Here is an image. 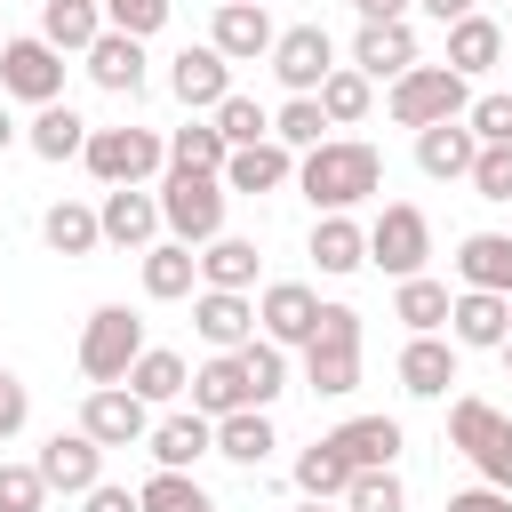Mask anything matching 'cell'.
<instances>
[{
	"label": "cell",
	"mask_w": 512,
	"mask_h": 512,
	"mask_svg": "<svg viewBox=\"0 0 512 512\" xmlns=\"http://www.w3.org/2000/svg\"><path fill=\"white\" fill-rule=\"evenodd\" d=\"M24 416H32V400H24V384L0 368V440H16V432H24Z\"/></svg>",
	"instance_id": "50"
},
{
	"label": "cell",
	"mask_w": 512,
	"mask_h": 512,
	"mask_svg": "<svg viewBox=\"0 0 512 512\" xmlns=\"http://www.w3.org/2000/svg\"><path fill=\"white\" fill-rule=\"evenodd\" d=\"M448 304H456V296H448L440 280H424V272H416V280H400V296H392V320H408L416 336H440V328H448Z\"/></svg>",
	"instance_id": "37"
},
{
	"label": "cell",
	"mask_w": 512,
	"mask_h": 512,
	"mask_svg": "<svg viewBox=\"0 0 512 512\" xmlns=\"http://www.w3.org/2000/svg\"><path fill=\"white\" fill-rule=\"evenodd\" d=\"M280 440H272V416L264 408H240V416H216V456H232V464H264Z\"/></svg>",
	"instance_id": "36"
},
{
	"label": "cell",
	"mask_w": 512,
	"mask_h": 512,
	"mask_svg": "<svg viewBox=\"0 0 512 512\" xmlns=\"http://www.w3.org/2000/svg\"><path fill=\"white\" fill-rule=\"evenodd\" d=\"M472 152H480V136L464 128V120H440V128H416V168L424 176H472Z\"/></svg>",
	"instance_id": "26"
},
{
	"label": "cell",
	"mask_w": 512,
	"mask_h": 512,
	"mask_svg": "<svg viewBox=\"0 0 512 512\" xmlns=\"http://www.w3.org/2000/svg\"><path fill=\"white\" fill-rule=\"evenodd\" d=\"M464 128H472L480 144H512V88H496V96H472V104H464Z\"/></svg>",
	"instance_id": "47"
},
{
	"label": "cell",
	"mask_w": 512,
	"mask_h": 512,
	"mask_svg": "<svg viewBox=\"0 0 512 512\" xmlns=\"http://www.w3.org/2000/svg\"><path fill=\"white\" fill-rule=\"evenodd\" d=\"M160 224H168L184 248H208V240L224 232V176L168 168V184H160Z\"/></svg>",
	"instance_id": "4"
},
{
	"label": "cell",
	"mask_w": 512,
	"mask_h": 512,
	"mask_svg": "<svg viewBox=\"0 0 512 512\" xmlns=\"http://www.w3.org/2000/svg\"><path fill=\"white\" fill-rule=\"evenodd\" d=\"M48 504V480L32 464H0V512H40Z\"/></svg>",
	"instance_id": "49"
},
{
	"label": "cell",
	"mask_w": 512,
	"mask_h": 512,
	"mask_svg": "<svg viewBox=\"0 0 512 512\" xmlns=\"http://www.w3.org/2000/svg\"><path fill=\"white\" fill-rule=\"evenodd\" d=\"M352 8H360V24H408L416 0H352Z\"/></svg>",
	"instance_id": "53"
},
{
	"label": "cell",
	"mask_w": 512,
	"mask_h": 512,
	"mask_svg": "<svg viewBox=\"0 0 512 512\" xmlns=\"http://www.w3.org/2000/svg\"><path fill=\"white\" fill-rule=\"evenodd\" d=\"M136 352H144V320L128 304H96L88 328H80V376L88 384H120L136 368Z\"/></svg>",
	"instance_id": "5"
},
{
	"label": "cell",
	"mask_w": 512,
	"mask_h": 512,
	"mask_svg": "<svg viewBox=\"0 0 512 512\" xmlns=\"http://www.w3.org/2000/svg\"><path fill=\"white\" fill-rule=\"evenodd\" d=\"M8 144H16V120H8V112H0V152H8Z\"/></svg>",
	"instance_id": "55"
},
{
	"label": "cell",
	"mask_w": 512,
	"mask_h": 512,
	"mask_svg": "<svg viewBox=\"0 0 512 512\" xmlns=\"http://www.w3.org/2000/svg\"><path fill=\"white\" fill-rule=\"evenodd\" d=\"M296 512H328V504H296Z\"/></svg>",
	"instance_id": "56"
},
{
	"label": "cell",
	"mask_w": 512,
	"mask_h": 512,
	"mask_svg": "<svg viewBox=\"0 0 512 512\" xmlns=\"http://www.w3.org/2000/svg\"><path fill=\"white\" fill-rule=\"evenodd\" d=\"M136 512H216V504H208V488L192 472H152L136 488Z\"/></svg>",
	"instance_id": "41"
},
{
	"label": "cell",
	"mask_w": 512,
	"mask_h": 512,
	"mask_svg": "<svg viewBox=\"0 0 512 512\" xmlns=\"http://www.w3.org/2000/svg\"><path fill=\"white\" fill-rule=\"evenodd\" d=\"M0 88L24 104H64V56L48 40H8L0 48Z\"/></svg>",
	"instance_id": "10"
},
{
	"label": "cell",
	"mask_w": 512,
	"mask_h": 512,
	"mask_svg": "<svg viewBox=\"0 0 512 512\" xmlns=\"http://www.w3.org/2000/svg\"><path fill=\"white\" fill-rule=\"evenodd\" d=\"M184 392H192V416H208V424H216V416H240V408H248V368H240V352L200 360Z\"/></svg>",
	"instance_id": "18"
},
{
	"label": "cell",
	"mask_w": 512,
	"mask_h": 512,
	"mask_svg": "<svg viewBox=\"0 0 512 512\" xmlns=\"http://www.w3.org/2000/svg\"><path fill=\"white\" fill-rule=\"evenodd\" d=\"M80 160H88V176L112 192V184H144V176L168 160V144H160L152 128H88Z\"/></svg>",
	"instance_id": "7"
},
{
	"label": "cell",
	"mask_w": 512,
	"mask_h": 512,
	"mask_svg": "<svg viewBox=\"0 0 512 512\" xmlns=\"http://www.w3.org/2000/svg\"><path fill=\"white\" fill-rule=\"evenodd\" d=\"M400 384H408L416 400H440V392L456 384V344H440V336H408V352H400Z\"/></svg>",
	"instance_id": "29"
},
{
	"label": "cell",
	"mask_w": 512,
	"mask_h": 512,
	"mask_svg": "<svg viewBox=\"0 0 512 512\" xmlns=\"http://www.w3.org/2000/svg\"><path fill=\"white\" fill-rule=\"evenodd\" d=\"M456 280L464 288H488V296H512V232H464Z\"/></svg>",
	"instance_id": "23"
},
{
	"label": "cell",
	"mask_w": 512,
	"mask_h": 512,
	"mask_svg": "<svg viewBox=\"0 0 512 512\" xmlns=\"http://www.w3.org/2000/svg\"><path fill=\"white\" fill-rule=\"evenodd\" d=\"M496 64H504V32H496L488 16L448 24V72H456V80H480V72H496Z\"/></svg>",
	"instance_id": "27"
},
{
	"label": "cell",
	"mask_w": 512,
	"mask_h": 512,
	"mask_svg": "<svg viewBox=\"0 0 512 512\" xmlns=\"http://www.w3.org/2000/svg\"><path fill=\"white\" fill-rule=\"evenodd\" d=\"M120 384H128V392H136V400L152 408V400H176V392L192 384V368H184L176 352H160V344H144V352H136V368H128Z\"/></svg>",
	"instance_id": "35"
},
{
	"label": "cell",
	"mask_w": 512,
	"mask_h": 512,
	"mask_svg": "<svg viewBox=\"0 0 512 512\" xmlns=\"http://www.w3.org/2000/svg\"><path fill=\"white\" fill-rule=\"evenodd\" d=\"M312 104L328 112V128H352V120H368V104H376V96H368V80H360L352 64H336V72L320 80V96H312Z\"/></svg>",
	"instance_id": "40"
},
{
	"label": "cell",
	"mask_w": 512,
	"mask_h": 512,
	"mask_svg": "<svg viewBox=\"0 0 512 512\" xmlns=\"http://www.w3.org/2000/svg\"><path fill=\"white\" fill-rule=\"evenodd\" d=\"M240 368H248V408H272L280 392H288V360H280V344H240Z\"/></svg>",
	"instance_id": "42"
},
{
	"label": "cell",
	"mask_w": 512,
	"mask_h": 512,
	"mask_svg": "<svg viewBox=\"0 0 512 512\" xmlns=\"http://www.w3.org/2000/svg\"><path fill=\"white\" fill-rule=\"evenodd\" d=\"M344 512H408V488H400V472H352V488H344Z\"/></svg>",
	"instance_id": "45"
},
{
	"label": "cell",
	"mask_w": 512,
	"mask_h": 512,
	"mask_svg": "<svg viewBox=\"0 0 512 512\" xmlns=\"http://www.w3.org/2000/svg\"><path fill=\"white\" fill-rule=\"evenodd\" d=\"M328 448H336L352 472H392V456H400V424H392V416H352V424L328 432Z\"/></svg>",
	"instance_id": "21"
},
{
	"label": "cell",
	"mask_w": 512,
	"mask_h": 512,
	"mask_svg": "<svg viewBox=\"0 0 512 512\" xmlns=\"http://www.w3.org/2000/svg\"><path fill=\"white\" fill-rule=\"evenodd\" d=\"M224 160H232V144L216 136V120H184V128L168 136V168H192V176H224Z\"/></svg>",
	"instance_id": "33"
},
{
	"label": "cell",
	"mask_w": 512,
	"mask_h": 512,
	"mask_svg": "<svg viewBox=\"0 0 512 512\" xmlns=\"http://www.w3.org/2000/svg\"><path fill=\"white\" fill-rule=\"evenodd\" d=\"M96 232H104L112 248H152V232H160V200H152L144 184H112L104 208H96Z\"/></svg>",
	"instance_id": "15"
},
{
	"label": "cell",
	"mask_w": 512,
	"mask_h": 512,
	"mask_svg": "<svg viewBox=\"0 0 512 512\" xmlns=\"http://www.w3.org/2000/svg\"><path fill=\"white\" fill-rule=\"evenodd\" d=\"M144 448L160 456V472H192L200 456H216V424H208V416H160V424L144 432Z\"/></svg>",
	"instance_id": "22"
},
{
	"label": "cell",
	"mask_w": 512,
	"mask_h": 512,
	"mask_svg": "<svg viewBox=\"0 0 512 512\" xmlns=\"http://www.w3.org/2000/svg\"><path fill=\"white\" fill-rule=\"evenodd\" d=\"M472 192L512 208V144H480V152H472Z\"/></svg>",
	"instance_id": "48"
},
{
	"label": "cell",
	"mask_w": 512,
	"mask_h": 512,
	"mask_svg": "<svg viewBox=\"0 0 512 512\" xmlns=\"http://www.w3.org/2000/svg\"><path fill=\"white\" fill-rule=\"evenodd\" d=\"M104 8V32H128V40H152L168 24V0H96Z\"/></svg>",
	"instance_id": "46"
},
{
	"label": "cell",
	"mask_w": 512,
	"mask_h": 512,
	"mask_svg": "<svg viewBox=\"0 0 512 512\" xmlns=\"http://www.w3.org/2000/svg\"><path fill=\"white\" fill-rule=\"evenodd\" d=\"M416 8H424L432 24H464V16H472V0H416Z\"/></svg>",
	"instance_id": "54"
},
{
	"label": "cell",
	"mask_w": 512,
	"mask_h": 512,
	"mask_svg": "<svg viewBox=\"0 0 512 512\" xmlns=\"http://www.w3.org/2000/svg\"><path fill=\"white\" fill-rule=\"evenodd\" d=\"M288 176H296V160H288V144H272V136H264V144H240V152L224 160V192H248V200H256V192H280Z\"/></svg>",
	"instance_id": "24"
},
{
	"label": "cell",
	"mask_w": 512,
	"mask_h": 512,
	"mask_svg": "<svg viewBox=\"0 0 512 512\" xmlns=\"http://www.w3.org/2000/svg\"><path fill=\"white\" fill-rule=\"evenodd\" d=\"M208 120H216V136H224L232 152H240V144H264V136H272V112H264L256 96H224V104H216Z\"/></svg>",
	"instance_id": "43"
},
{
	"label": "cell",
	"mask_w": 512,
	"mask_h": 512,
	"mask_svg": "<svg viewBox=\"0 0 512 512\" xmlns=\"http://www.w3.org/2000/svg\"><path fill=\"white\" fill-rule=\"evenodd\" d=\"M296 488H304V504H328V496H344V488H352V464H344L328 440H312V448L296 456Z\"/></svg>",
	"instance_id": "39"
},
{
	"label": "cell",
	"mask_w": 512,
	"mask_h": 512,
	"mask_svg": "<svg viewBox=\"0 0 512 512\" xmlns=\"http://www.w3.org/2000/svg\"><path fill=\"white\" fill-rule=\"evenodd\" d=\"M200 280H208V288H232V296H248V280H256V240H232V232H216V240L200 248Z\"/></svg>",
	"instance_id": "34"
},
{
	"label": "cell",
	"mask_w": 512,
	"mask_h": 512,
	"mask_svg": "<svg viewBox=\"0 0 512 512\" xmlns=\"http://www.w3.org/2000/svg\"><path fill=\"white\" fill-rule=\"evenodd\" d=\"M424 256H432V224H424V208L384 200V216L368 224V264H384L392 280H416V272H424Z\"/></svg>",
	"instance_id": "8"
},
{
	"label": "cell",
	"mask_w": 512,
	"mask_h": 512,
	"mask_svg": "<svg viewBox=\"0 0 512 512\" xmlns=\"http://www.w3.org/2000/svg\"><path fill=\"white\" fill-rule=\"evenodd\" d=\"M352 72H360V80H400V72H416V32H408V24H360Z\"/></svg>",
	"instance_id": "19"
},
{
	"label": "cell",
	"mask_w": 512,
	"mask_h": 512,
	"mask_svg": "<svg viewBox=\"0 0 512 512\" xmlns=\"http://www.w3.org/2000/svg\"><path fill=\"white\" fill-rule=\"evenodd\" d=\"M40 240H48L56 256H88L104 232H96V208H80V200H56V208L40 216Z\"/></svg>",
	"instance_id": "38"
},
{
	"label": "cell",
	"mask_w": 512,
	"mask_h": 512,
	"mask_svg": "<svg viewBox=\"0 0 512 512\" xmlns=\"http://www.w3.org/2000/svg\"><path fill=\"white\" fill-rule=\"evenodd\" d=\"M40 480H48V496L64 488V496H88L96 480H104V448L88 440V432H56L48 448H40V464H32Z\"/></svg>",
	"instance_id": "14"
},
{
	"label": "cell",
	"mask_w": 512,
	"mask_h": 512,
	"mask_svg": "<svg viewBox=\"0 0 512 512\" xmlns=\"http://www.w3.org/2000/svg\"><path fill=\"white\" fill-rule=\"evenodd\" d=\"M80 512H136V488H112V480H96V488L80 496Z\"/></svg>",
	"instance_id": "51"
},
{
	"label": "cell",
	"mask_w": 512,
	"mask_h": 512,
	"mask_svg": "<svg viewBox=\"0 0 512 512\" xmlns=\"http://www.w3.org/2000/svg\"><path fill=\"white\" fill-rule=\"evenodd\" d=\"M504 360H512V336H504Z\"/></svg>",
	"instance_id": "57"
},
{
	"label": "cell",
	"mask_w": 512,
	"mask_h": 512,
	"mask_svg": "<svg viewBox=\"0 0 512 512\" xmlns=\"http://www.w3.org/2000/svg\"><path fill=\"white\" fill-rule=\"evenodd\" d=\"M272 72H280L296 96H320V80L336 72V40H328L320 24H288V32L272 40Z\"/></svg>",
	"instance_id": "11"
},
{
	"label": "cell",
	"mask_w": 512,
	"mask_h": 512,
	"mask_svg": "<svg viewBox=\"0 0 512 512\" xmlns=\"http://www.w3.org/2000/svg\"><path fill=\"white\" fill-rule=\"evenodd\" d=\"M192 280H200V256H192L184 240H152V248H144V296L176 304V296H192Z\"/></svg>",
	"instance_id": "31"
},
{
	"label": "cell",
	"mask_w": 512,
	"mask_h": 512,
	"mask_svg": "<svg viewBox=\"0 0 512 512\" xmlns=\"http://www.w3.org/2000/svg\"><path fill=\"white\" fill-rule=\"evenodd\" d=\"M312 264H320L328 280L360 272V264H368V224H352V216H320V224H312Z\"/></svg>",
	"instance_id": "28"
},
{
	"label": "cell",
	"mask_w": 512,
	"mask_h": 512,
	"mask_svg": "<svg viewBox=\"0 0 512 512\" xmlns=\"http://www.w3.org/2000/svg\"><path fill=\"white\" fill-rule=\"evenodd\" d=\"M320 128H328V112H320L312 96H288V104L272 112V144H288V152H312V144H328Z\"/></svg>",
	"instance_id": "44"
},
{
	"label": "cell",
	"mask_w": 512,
	"mask_h": 512,
	"mask_svg": "<svg viewBox=\"0 0 512 512\" xmlns=\"http://www.w3.org/2000/svg\"><path fill=\"white\" fill-rule=\"evenodd\" d=\"M0 48H8V40H0Z\"/></svg>",
	"instance_id": "58"
},
{
	"label": "cell",
	"mask_w": 512,
	"mask_h": 512,
	"mask_svg": "<svg viewBox=\"0 0 512 512\" xmlns=\"http://www.w3.org/2000/svg\"><path fill=\"white\" fill-rule=\"evenodd\" d=\"M304 384L328 400H344L360 384V312L352 304H320V328L304 344Z\"/></svg>",
	"instance_id": "2"
},
{
	"label": "cell",
	"mask_w": 512,
	"mask_h": 512,
	"mask_svg": "<svg viewBox=\"0 0 512 512\" xmlns=\"http://www.w3.org/2000/svg\"><path fill=\"white\" fill-rule=\"evenodd\" d=\"M296 184H304V200H312L320 216H344V208H360V200L384 184V160H376V144H360V136H328V144H312V152L296 160Z\"/></svg>",
	"instance_id": "1"
},
{
	"label": "cell",
	"mask_w": 512,
	"mask_h": 512,
	"mask_svg": "<svg viewBox=\"0 0 512 512\" xmlns=\"http://www.w3.org/2000/svg\"><path fill=\"white\" fill-rule=\"evenodd\" d=\"M96 32H104V8H96V0H48V8H40V40H48L56 56H64V48L88 56Z\"/></svg>",
	"instance_id": "30"
},
{
	"label": "cell",
	"mask_w": 512,
	"mask_h": 512,
	"mask_svg": "<svg viewBox=\"0 0 512 512\" xmlns=\"http://www.w3.org/2000/svg\"><path fill=\"white\" fill-rule=\"evenodd\" d=\"M448 448H464V456L480 464V480L512 496V416H504V408H488V400L464 392V400L448 408Z\"/></svg>",
	"instance_id": "3"
},
{
	"label": "cell",
	"mask_w": 512,
	"mask_h": 512,
	"mask_svg": "<svg viewBox=\"0 0 512 512\" xmlns=\"http://www.w3.org/2000/svg\"><path fill=\"white\" fill-rule=\"evenodd\" d=\"M192 328H200L216 352H240V344L256 336V304L232 296V288H200V296H192Z\"/></svg>",
	"instance_id": "20"
},
{
	"label": "cell",
	"mask_w": 512,
	"mask_h": 512,
	"mask_svg": "<svg viewBox=\"0 0 512 512\" xmlns=\"http://www.w3.org/2000/svg\"><path fill=\"white\" fill-rule=\"evenodd\" d=\"M256 320H264V344H312V328H320V296H312L304 280H272L264 304H256Z\"/></svg>",
	"instance_id": "16"
},
{
	"label": "cell",
	"mask_w": 512,
	"mask_h": 512,
	"mask_svg": "<svg viewBox=\"0 0 512 512\" xmlns=\"http://www.w3.org/2000/svg\"><path fill=\"white\" fill-rule=\"evenodd\" d=\"M472 104V80H456L448 64H416L392 80V120L400 128H440V120H464Z\"/></svg>",
	"instance_id": "6"
},
{
	"label": "cell",
	"mask_w": 512,
	"mask_h": 512,
	"mask_svg": "<svg viewBox=\"0 0 512 512\" xmlns=\"http://www.w3.org/2000/svg\"><path fill=\"white\" fill-rule=\"evenodd\" d=\"M88 80L112 88V96H136V88H144V40H128V32H96V48H88Z\"/></svg>",
	"instance_id": "25"
},
{
	"label": "cell",
	"mask_w": 512,
	"mask_h": 512,
	"mask_svg": "<svg viewBox=\"0 0 512 512\" xmlns=\"http://www.w3.org/2000/svg\"><path fill=\"white\" fill-rule=\"evenodd\" d=\"M504 336H512V296L464 288V296L448 304V344H464V352H504Z\"/></svg>",
	"instance_id": "12"
},
{
	"label": "cell",
	"mask_w": 512,
	"mask_h": 512,
	"mask_svg": "<svg viewBox=\"0 0 512 512\" xmlns=\"http://www.w3.org/2000/svg\"><path fill=\"white\" fill-rule=\"evenodd\" d=\"M272 16L256 8V0H224L216 8V24H208V48L224 56V64H256V56H272Z\"/></svg>",
	"instance_id": "13"
},
{
	"label": "cell",
	"mask_w": 512,
	"mask_h": 512,
	"mask_svg": "<svg viewBox=\"0 0 512 512\" xmlns=\"http://www.w3.org/2000/svg\"><path fill=\"white\" fill-rule=\"evenodd\" d=\"M24 144H32L40 160H80V144H88V120H80L72 104H40V112H32V128H24Z\"/></svg>",
	"instance_id": "32"
},
{
	"label": "cell",
	"mask_w": 512,
	"mask_h": 512,
	"mask_svg": "<svg viewBox=\"0 0 512 512\" xmlns=\"http://www.w3.org/2000/svg\"><path fill=\"white\" fill-rule=\"evenodd\" d=\"M80 432H88L96 448H136V440L152 432V408H144L128 384H96V392L80 400Z\"/></svg>",
	"instance_id": "9"
},
{
	"label": "cell",
	"mask_w": 512,
	"mask_h": 512,
	"mask_svg": "<svg viewBox=\"0 0 512 512\" xmlns=\"http://www.w3.org/2000/svg\"><path fill=\"white\" fill-rule=\"evenodd\" d=\"M256 8H264V0H256Z\"/></svg>",
	"instance_id": "59"
},
{
	"label": "cell",
	"mask_w": 512,
	"mask_h": 512,
	"mask_svg": "<svg viewBox=\"0 0 512 512\" xmlns=\"http://www.w3.org/2000/svg\"><path fill=\"white\" fill-rule=\"evenodd\" d=\"M448 512H512V496L504 488H464V496H448Z\"/></svg>",
	"instance_id": "52"
},
{
	"label": "cell",
	"mask_w": 512,
	"mask_h": 512,
	"mask_svg": "<svg viewBox=\"0 0 512 512\" xmlns=\"http://www.w3.org/2000/svg\"><path fill=\"white\" fill-rule=\"evenodd\" d=\"M168 88H176L184 112H216V104L232 96V64H224L216 48H184V56L168 64Z\"/></svg>",
	"instance_id": "17"
}]
</instances>
